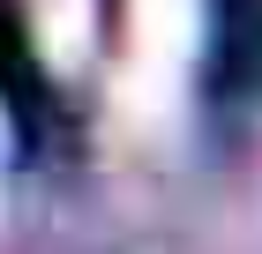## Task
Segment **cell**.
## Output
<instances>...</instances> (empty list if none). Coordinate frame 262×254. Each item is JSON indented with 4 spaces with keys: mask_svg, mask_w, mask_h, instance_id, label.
Wrapping results in <instances>:
<instances>
[{
    "mask_svg": "<svg viewBox=\"0 0 262 254\" xmlns=\"http://www.w3.org/2000/svg\"><path fill=\"white\" fill-rule=\"evenodd\" d=\"M142 15V45L150 53H180L187 45V0H135Z\"/></svg>",
    "mask_w": 262,
    "mask_h": 254,
    "instance_id": "cell-1",
    "label": "cell"
}]
</instances>
